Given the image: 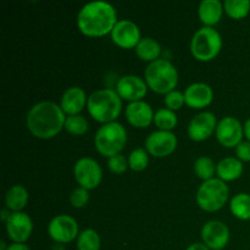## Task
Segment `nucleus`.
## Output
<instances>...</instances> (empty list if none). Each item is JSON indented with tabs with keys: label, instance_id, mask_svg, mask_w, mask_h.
Wrapping results in <instances>:
<instances>
[{
	"label": "nucleus",
	"instance_id": "obj_1",
	"mask_svg": "<svg viewBox=\"0 0 250 250\" xmlns=\"http://www.w3.org/2000/svg\"><path fill=\"white\" fill-rule=\"evenodd\" d=\"M117 22L116 10L106 1L88 2L77 15L78 29L83 36L89 38L111 34Z\"/></svg>",
	"mask_w": 250,
	"mask_h": 250
},
{
	"label": "nucleus",
	"instance_id": "obj_2",
	"mask_svg": "<svg viewBox=\"0 0 250 250\" xmlns=\"http://www.w3.org/2000/svg\"><path fill=\"white\" fill-rule=\"evenodd\" d=\"M66 115L56 103L39 102L29 109L26 117L28 131L36 138L51 139L65 128Z\"/></svg>",
	"mask_w": 250,
	"mask_h": 250
},
{
	"label": "nucleus",
	"instance_id": "obj_3",
	"mask_svg": "<svg viewBox=\"0 0 250 250\" xmlns=\"http://www.w3.org/2000/svg\"><path fill=\"white\" fill-rule=\"evenodd\" d=\"M88 114L102 125L116 122L122 111V99L116 90L104 88L93 92L88 97Z\"/></svg>",
	"mask_w": 250,
	"mask_h": 250
},
{
	"label": "nucleus",
	"instance_id": "obj_4",
	"mask_svg": "<svg viewBox=\"0 0 250 250\" xmlns=\"http://www.w3.org/2000/svg\"><path fill=\"white\" fill-rule=\"evenodd\" d=\"M144 80L149 89L156 94L166 95L177 87L178 71L171 61L159 59L146 66Z\"/></svg>",
	"mask_w": 250,
	"mask_h": 250
},
{
	"label": "nucleus",
	"instance_id": "obj_5",
	"mask_svg": "<svg viewBox=\"0 0 250 250\" xmlns=\"http://www.w3.org/2000/svg\"><path fill=\"white\" fill-rule=\"evenodd\" d=\"M127 131L120 122L103 125L94 137V146L98 153L106 158L119 155L127 144Z\"/></svg>",
	"mask_w": 250,
	"mask_h": 250
},
{
	"label": "nucleus",
	"instance_id": "obj_6",
	"mask_svg": "<svg viewBox=\"0 0 250 250\" xmlns=\"http://www.w3.org/2000/svg\"><path fill=\"white\" fill-rule=\"evenodd\" d=\"M222 49V37L212 27H202L190 41V53L193 58L202 62L214 60Z\"/></svg>",
	"mask_w": 250,
	"mask_h": 250
},
{
	"label": "nucleus",
	"instance_id": "obj_7",
	"mask_svg": "<svg viewBox=\"0 0 250 250\" xmlns=\"http://www.w3.org/2000/svg\"><path fill=\"white\" fill-rule=\"evenodd\" d=\"M229 198V188L220 178L205 181L197 190V204L203 211L216 212L225 207Z\"/></svg>",
	"mask_w": 250,
	"mask_h": 250
},
{
	"label": "nucleus",
	"instance_id": "obj_8",
	"mask_svg": "<svg viewBox=\"0 0 250 250\" xmlns=\"http://www.w3.org/2000/svg\"><path fill=\"white\" fill-rule=\"evenodd\" d=\"M73 176L78 186L87 190L99 187L103 181V168L92 158H81L73 166Z\"/></svg>",
	"mask_w": 250,
	"mask_h": 250
},
{
	"label": "nucleus",
	"instance_id": "obj_9",
	"mask_svg": "<svg viewBox=\"0 0 250 250\" xmlns=\"http://www.w3.org/2000/svg\"><path fill=\"white\" fill-rule=\"evenodd\" d=\"M48 234L56 244H67L77 239L80 226L76 219L70 215H58L48 225Z\"/></svg>",
	"mask_w": 250,
	"mask_h": 250
},
{
	"label": "nucleus",
	"instance_id": "obj_10",
	"mask_svg": "<svg viewBox=\"0 0 250 250\" xmlns=\"http://www.w3.org/2000/svg\"><path fill=\"white\" fill-rule=\"evenodd\" d=\"M215 136L222 146L236 149L243 142L244 126L236 117L226 116L217 124Z\"/></svg>",
	"mask_w": 250,
	"mask_h": 250
},
{
	"label": "nucleus",
	"instance_id": "obj_11",
	"mask_svg": "<svg viewBox=\"0 0 250 250\" xmlns=\"http://www.w3.org/2000/svg\"><path fill=\"white\" fill-rule=\"evenodd\" d=\"M177 137L173 132L155 131L151 132L146 139V150L154 158H166L175 153L177 148Z\"/></svg>",
	"mask_w": 250,
	"mask_h": 250
},
{
	"label": "nucleus",
	"instance_id": "obj_12",
	"mask_svg": "<svg viewBox=\"0 0 250 250\" xmlns=\"http://www.w3.org/2000/svg\"><path fill=\"white\" fill-rule=\"evenodd\" d=\"M5 229L12 243L24 244L32 236L33 222L26 212H11L9 220L5 222Z\"/></svg>",
	"mask_w": 250,
	"mask_h": 250
},
{
	"label": "nucleus",
	"instance_id": "obj_13",
	"mask_svg": "<svg viewBox=\"0 0 250 250\" xmlns=\"http://www.w3.org/2000/svg\"><path fill=\"white\" fill-rule=\"evenodd\" d=\"M200 237L203 243L210 250H224L229 244L231 233L226 224L217 220H211L203 226Z\"/></svg>",
	"mask_w": 250,
	"mask_h": 250
},
{
	"label": "nucleus",
	"instance_id": "obj_14",
	"mask_svg": "<svg viewBox=\"0 0 250 250\" xmlns=\"http://www.w3.org/2000/svg\"><path fill=\"white\" fill-rule=\"evenodd\" d=\"M217 124L219 122H217L216 116L212 112H200L190 120L187 128L188 137L190 141L198 142V143L207 141L216 132Z\"/></svg>",
	"mask_w": 250,
	"mask_h": 250
},
{
	"label": "nucleus",
	"instance_id": "obj_15",
	"mask_svg": "<svg viewBox=\"0 0 250 250\" xmlns=\"http://www.w3.org/2000/svg\"><path fill=\"white\" fill-rule=\"evenodd\" d=\"M111 41L121 49H136L142 39V33L137 23L131 20H120L112 29Z\"/></svg>",
	"mask_w": 250,
	"mask_h": 250
},
{
	"label": "nucleus",
	"instance_id": "obj_16",
	"mask_svg": "<svg viewBox=\"0 0 250 250\" xmlns=\"http://www.w3.org/2000/svg\"><path fill=\"white\" fill-rule=\"evenodd\" d=\"M117 94L122 100L134 103L141 102L146 98L148 92V84L146 80L136 75H127L120 78L116 83Z\"/></svg>",
	"mask_w": 250,
	"mask_h": 250
},
{
	"label": "nucleus",
	"instance_id": "obj_17",
	"mask_svg": "<svg viewBox=\"0 0 250 250\" xmlns=\"http://www.w3.org/2000/svg\"><path fill=\"white\" fill-rule=\"evenodd\" d=\"M186 105L190 109L202 110L211 105L214 100V90L209 84L203 82L193 83L185 90Z\"/></svg>",
	"mask_w": 250,
	"mask_h": 250
},
{
	"label": "nucleus",
	"instance_id": "obj_18",
	"mask_svg": "<svg viewBox=\"0 0 250 250\" xmlns=\"http://www.w3.org/2000/svg\"><path fill=\"white\" fill-rule=\"evenodd\" d=\"M126 119L131 126L136 127V128H146L154 122V112L153 107L150 104H148L144 100L141 102L129 103L126 107Z\"/></svg>",
	"mask_w": 250,
	"mask_h": 250
},
{
	"label": "nucleus",
	"instance_id": "obj_19",
	"mask_svg": "<svg viewBox=\"0 0 250 250\" xmlns=\"http://www.w3.org/2000/svg\"><path fill=\"white\" fill-rule=\"evenodd\" d=\"M88 98L81 87H71L63 92L60 100V107L66 116L80 115L84 107H87Z\"/></svg>",
	"mask_w": 250,
	"mask_h": 250
},
{
	"label": "nucleus",
	"instance_id": "obj_20",
	"mask_svg": "<svg viewBox=\"0 0 250 250\" xmlns=\"http://www.w3.org/2000/svg\"><path fill=\"white\" fill-rule=\"evenodd\" d=\"M224 2L220 0H203L198 7V16L204 27H212L224 16Z\"/></svg>",
	"mask_w": 250,
	"mask_h": 250
},
{
	"label": "nucleus",
	"instance_id": "obj_21",
	"mask_svg": "<svg viewBox=\"0 0 250 250\" xmlns=\"http://www.w3.org/2000/svg\"><path fill=\"white\" fill-rule=\"evenodd\" d=\"M244 166L237 158H225L216 165V176L224 182L236 181L243 175Z\"/></svg>",
	"mask_w": 250,
	"mask_h": 250
},
{
	"label": "nucleus",
	"instance_id": "obj_22",
	"mask_svg": "<svg viewBox=\"0 0 250 250\" xmlns=\"http://www.w3.org/2000/svg\"><path fill=\"white\" fill-rule=\"evenodd\" d=\"M29 200V193L26 187L15 185L9 188L5 194V205L11 212H20L26 208Z\"/></svg>",
	"mask_w": 250,
	"mask_h": 250
},
{
	"label": "nucleus",
	"instance_id": "obj_23",
	"mask_svg": "<svg viewBox=\"0 0 250 250\" xmlns=\"http://www.w3.org/2000/svg\"><path fill=\"white\" fill-rule=\"evenodd\" d=\"M134 51H136V55L138 56V59H141L144 62L151 63L160 58L161 45L156 39L146 37V38L141 39Z\"/></svg>",
	"mask_w": 250,
	"mask_h": 250
},
{
	"label": "nucleus",
	"instance_id": "obj_24",
	"mask_svg": "<svg viewBox=\"0 0 250 250\" xmlns=\"http://www.w3.org/2000/svg\"><path fill=\"white\" fill-rule=\"evenodd\" d=\"M229 210L236 219L241 221L250 220V194L238 193L229 202Z\"/></svg>",
	"mask_w": 250,
	"mask_h": 250
},
{
	"label": "nucleus",
	"instance_id": "obj_25",
	"mask_svg": "<svg viewBox=\"0 0 250 250\" xmlns=\"http://www.w3.org/2000/svg\"><path fill=\"white\" fill-rule=\"evenodd\" d=\"M76 247L77 250H100L102 239L95 229H83L76 239Z\"/></svg>",
	"mask_w": 250,
	"mask_h": 250
},
{
	"label": "nucleus",
	"instance_id": "obj_26",
	"mask_svg": "<svg viewBox=\"0 0 250 250\" xmlns=\"http://www.w3.org/2000/svg\"><path fill=\"white\" fill-rule=\"evenodd\" d=\"M225 14L232 20L246 19L250 12L249 0H226L224 2Z\"/></svg>",
	"mask_w": 250,
	"mask_h": 250
},
{
	"label": "nucleus",
	"instance_id": "obj_27",
	"mask_svg": "<svg viewBox=\"0 0 250 250\" xmlns=\"http://www.w3.org/2000/svg\"><path fill=\"white\" fill-rule=\"evenodd\" d=\"M154 124L158 127L159 131H167L172 132L178 124L177 115L172 110H168L166 107L159 109L154 115Z\"/></svg>",
	"mask_w": 250,
	"mask_h": 250
},
{
	"label": "nucleus",
	"instance_id": "obj_28",
	"mask_svg": "<svg viewBox=\"0 0 250 250\" xmlns=\"http://www.w3.org/2000/svg\"><path fill=\"white\" fill-rule=\"evenodd\" d=\"M216 165L217 164H215L212 159L208 156H200L194 163V173L200 180H203V182L212 180L216 173Z\"/></svg>",
	"mask_w": 250,
	"mask_h": 250
},
{
	"label": "nucleus",
	"instance_id": "obj_29",
	"mask_svg": "<svg viewBox=\"0 0 250 250\" xmlns=\"http://www.w3.org/2000/svg\"><path fill=\"white\" fill-rule=\"evenodd\" d=\"M65 129L73 136H83L89 129V124L87 119L82 115H75V116H67L65 121Z\"/></svg>",
	"mask_w": 250,
	"mask_h": 250
},
{
	"label": "nucleus",
	"instance_id": "obj_30",
	"mask_svg": "<svg viewBox=\"0 0 250 250\" xmlns=\"http://www.w3.org/2000/svg\"><path fill=\"white\" fill-rule=\"evenodd\" d=\"M149 165V154L144 148H137L128 155V166L134 172H142Z\"/></svg>",
	"mask_w": 250,
	"mask_h": 250
},
{
	"label": "nucleus",
	"instance_id": "obj_31",
	"mask_svg": "<svg viewBox=\"0 0 250 250\" xmlns=\"http://www.w3.org/2000/svg\"><path fill=\"white\" fill-rule=\"evenodd\" d=\"M164 103L166 105V109L172 110V111H177V110L182 109L183 105L186 104L185 102V94L181 93L180 90H172V92L167 93L164 98Z\"/></svg>",
	"mask_w": 250,
	"mask_h": 250
},
{
	"label": "nucleus",
	"instance_id": "obj_32",
	"mask_svg": "<svg viewBox=\"0 0 250 250\" xmlns=\"http://www.w3.org/2000/svg\"><path fill=\"white\" fill-rule=\"evenodd\" d=\"M107 167L115 175H122L129 167L128 159H126V156H124L122 154L111 156L107 159Z\"/></svg>",
	"mask_w": 250,
	"mask_h": 250
},
{
	"label": "nucleus",
	"instance_id": "obj_33",
	"mask_svg": "<svg viewBox=\"0 0 250 250\" xmlns=\"http://www.w3.org/2000/svg\"><path fill=\"white\" fill-rule=\"evenodd\" d=\"M89 202V190L77 187L70 194V203L75 209H82Z\"/></svg>",
	"mask_w": 250,
	"mask_h": 250
},
{
	"label": "nucleus",
	"instance_id": "obj_34",
	"mask_svg": "<svg viewBox=\"0 0 250 250\" xmlns=\"http://www.w3.org/2000/svg\"><path fill=\"white\" fill-rule=\"evenodd\" d=\"M236 156L242 163H250V142L243 141L237 146Z\"/></svg>",
	"mask_w": 250,
	"mask_h": 250
},
{
	"label": "nucleus",
	"instance_id": "obj_35",
	"mask_svg": "<svg viewBox=\"0 0 250 250\" xmlns=\"http://www.w3.org/2000/svg\"><path fill=\"white\" fill-rule=\"evenodd\" d=\"M186 250H210L209 248H208L207 246H205L204 243H193V244H190L189 247H188L187 249Z\"/></svg>",
	"mask_w": 250,
	"mask_h": 250
},
{
	"label": "nucleus",
	"instance_id": "obj_36",
	"mask_svg": "<svg viewBox=\"0 0 250 250\" xmlns=\"http://www.w3.org/2000/svg\"><path fill=\"white\" fill-rule=\"evenodd\" d=\"M7 250H31L28 246L26 244H19V243H12L10 244Z\"/></svg>",
	"mask_w": 250,
	"mask_h": 250
},
{
	"label": "nucleus",
	"instance_id": "obj_37",
	"mask_svg": "<svg viewBox=\"0 0 250 250\" xmlns=\"http://www.w3.org/2000/svg\"><path fill=\"white\" fill-rule=\"evenodd\" d=\"M244 137L247 138V141L250 142V117L244 124Z\"/></svg>",
	"mask_w": 250,
	"mask_h": 250
},
{
	"label": "nucleus",
	"instance_id": "obj_38",
	"mask_svg": "<svg viewBox=\"0 0 250 250\" xmlns=\"http://www.w3.org/2000/svg\"><path fill=\"white\" fill-rule=\"evenodd\" d=\"M10 215H11V212H10V210H2L1 211V220L4 222H6L7 220H9V217H10Z\"/></svg>",
	"mask_w": 250,
	"mask_h": 250
},
{
	"label": "nucleus",
	"instance_id": "obj_39",
	"mask_svg": "<svg viewBox=\"0 0 250 250\" xmlns=\"http://www.w3.org/2000/svg\"><path fill=\"white\" fill-rule=\"evenodd\" d=\"M51 250H66V249H65V246H63V244H55V246L51 248Z\"/></svg>",
	"mask_w": 250,
	"mask_h": 250
}]
</instances>
